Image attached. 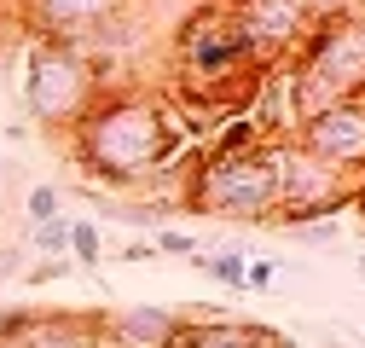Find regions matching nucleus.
Wrapping results in <instances>:
<instances>
[{"mask_svg": "<svg viewBox=\"0 0 365 348\" xmlns=\"http://www.w3.org/2000/svg\"><path fill=\"white\" fill-rule=\"evenodd\" d=\"M302 6H307V12H319V6H342V0H302Z\"/></svg>", "mask_w": 365, "mask_h": 348, "instance_id": "obj_24", "label": "nucleus"}, {"mask_svg": "<svg viewBox=\"0 0 365 348\" xmlns=\"http://www.w3.org/2000/svg\"><path fill=\"white\" fill-rule=\"evenodd\" d=\"M272 325H250V319H215V314H197L192 325H180L174 348H267Z\"/></svg>", "mask_w": 365, "mask_h": 348, "instance_id": "obj_12", "label": "nucleus"}, {"mask_svg": "<svg viewBox=\"0 0 365 348\" xmlns=\"http://www.w3.org/2000/svg\"><path fill=\"white\" fill-rule=\"evenodd\" d=\"M359 215H365V198H359Z\"/></svg>", "mask_w": 365, "mask_h": 348, "instance_id": "obj_27", "label": "nucleus"}, {"mask_svg": "<svg viewBox=\"0 0 365 348\" xmlns=\"http://www.w3.org/2000/svg\"><path fill=\"white\" fill-rule=\"evenodd\" d=\"M284 99L296 122L336 99H365V18H325L319 29H302Z\"/></svg>", "mask_w": 365, "mask_h": 348, "instance_id": "obj_2", "label": "nucleus"}, {"mask_svg": "<svg viewBox=\"0 0 365 348\" xmlns=\"http://www.w3.org/2000/svg\"><path fill=\"white\" fill-rule=\"evenodd\" d=\"M267 348H290V342H284V337H272V342H267Z\"/></svg>", "mask_w": 365, "mask_h": 348, "instance_id": "obj_25", "label": "nucleus"}, {"mask_svg": "<svg viewBox=\"0 0 365 348\" xmlns=\"http://www.w3.org/2000/svg\"><path fill=\"white\" fill-rule=\"evenodd\" d=\"M93 209L99 215H116V221H133V227H163L168 215H174V203H116L105 192H93Z\"/></svg>", "mask_w": 365, "mask_h": 348, "instance_id": "obj_13", "label": "nucleus"}, {"mask_svg": "<svg viewBox=\"0 0 365 348\" xmlns=\"http://www.w3.org/2000/svg\"><path fill=\"white\" fill-rule=\"evenodd\" d=\"M70 261H81V267H99L105 261V238L93 221H70Z\"/></svg>", "mask_w": 365, "mask_h": 348, "instance_id": "obj_16", "label": "nucleus"}, {"mask_svg": "<svg viewBox=\"0 0 365 348\" xmlns=\"http://www.w3.org/2000/svg\"><path fill=\"white\" fill-rule=\"evenodd\" d=\"M272 279H279V261H244V290L267 296V290H272Z\"/></svg>", "mask_w": 365, "mask_h": 348, "instance_id": "obj_20", "label": "nucleus"}, {"mask_svg": "<svg viewBox=\"0 0 365 348\" xmlns=\"http://www.w3.org/2000/svg\"><path fill=\"white\" fill-rule=\"evenodd\" d=\"M70 273V255H53V261H35V267L24 273V285H53V279H64Z\"/></svg>", "mask_w": 365, "mask_h": 348, "instance_id": "obj_21", "label": "nucleus"}, {"mask_svg": "<svg viewBox=\"0 0 365 348\" xmlns=\"http://www.w3.org/2000/svg\"><path fill=\"white\" fill-rule=\"evenodd\" d=\"M186 209L220 215V221H272L279 215V140L244 157H203Z\"/></svg>", "mask_w": 365, "mask_h": 348, "instance_id": "obj_4", "label": "nucleus"}, {"mask_svg": "<svg viewBox=\"0 0 365 348\" xmlns=\"http://www.w3.org/2000/svg\"><path fill=\"white\" fill-rule=\"evenodd\" d=\"M255 145H267V140H261V122H255V116H238V122L215 140L209 157H244V151H255Z\"/></svg>", "mask_w": 365, "mask_h": 348, "instance_id": "obj_14", "label": "nucleus"}, {"mask_svg": "<svg viewBox=\"0 0 365 348\" xmlns=\"http://www.w3.org/2000/svg\"><path fill=\"white\" fill-rule=\"evenodd\" d=\"M157 255H180V261H192L197 255V238L192 232H174V227H157V244H151Z\"/></svg>", "mask_w": 365, "mask_h": 348, "instance_id": "obj_19", "label": "nucleus"}, {"mask_svg": "<svg viewBox=\"0 0 365 348\" xmlns=\"http://www.w3.org/2000/svg\"><path fill=\"white\" fill-rule=\"evenodd\" d=\"M238 24L250 35L255 58L261 53H284L290 41H302V29H307V6L302 0H250V6H238Z\"/></svg>", "mask_w": 365, "mask_h": 348, "instance_id": "obj_9", "label": "nucleus"}, {"mask_svg": "<svg viewBox=\"0 0 365 348\" xmlns=\"http://www.w3.org/2000/svg\"><path fill=\"white\" fill-rule=\"evenodd\" d=\"M29 250L41 261H53V255H70V215H58V221H41L29 232Z\"/></svg>", "mask_w": 365, "mask_h": 348, "instance_id": "obj_15", "label": "nucleus"}, {"mask_svg": "<svg viewBox=\"0 0 365 348\" xmlns=\"http://www.w3.org/2000/svg\"><path fill=\"white\" fill-rule=\"evenodd\" d=\"M192 261H197L209 279H226L232 290H244V255H238V250H232V255H192Z\"/></svg>", "mask_w": 365, "mask_h": 348, "instance_id": "obj_17", "label": "nucleus"}, {"mask_svg": "<svg viewBox=\"0 0 365 348\" xmlns=\"http://www.w3.org/2000/svg\"><path fill=\"white\" fill-rule=\"evenodd\" d=\"M18 261H24V244H18V250H0V285L18 273Z\"/></svg>", "mask_w": 365, "mask_h": 348, "instance_id": "obj_22", "label": "nucleus"}, {"mask_svg": "<svg viewBox=\"0 0 365 348\" xmlns=\"http://www.w3.org/2000/svg\"><path fill=\"white\" fill-rule=\"evenodd\" d=\"M354 267H359V279H365V255H359V261H354Z\"/></svg>", "mask_w": 365, "mask_h": 348, "instance_id": "obj_26", "label": "nucleus"}, {"mask_svg": "<svg viewBox=\"0 0 365 348\" xmlns=\"http://www.w3.org/2000/svg\"><path fill=\"white\" fill-rule=\"evenodd\" d=\"M342 209H348V180L342 174L313 163L290 140H279V221L302 227V221H319V215H336L342 221Z\"/></svg>", "mask_w": 365, "mask_h": 348, "instance_id": "obj_6", "label": "nucleus"}, {"mask_svg": "<svg viewBox=\"0 0 365 348\" xmlns=\"http://www.w3.org/2000/svg\"><path fill=\"white\" fill-rule=\"evenodd\" d=\"M6 331L18 348H99V319H81V314H41Z\"/></svg>", "mask_w": 365, "mask_h": 348, "instance_id": "obj_10", "label": "nucleus"}, {"mask_svg": "<svg viewBox=\"0 0 365 348\" xmlns=\"http://www.w3.org/2000/svg\"><path fill=\"white\" fill-rule=\"evenodd\" d=\"M122 12L128 0H24V24L35 29V41H64V47H87V35H99Z\"/></svg>", "mask_w": 365, "mask_h": 348, "instance_id": "obj_8", "label": "nucleus"}, {"mask_svg": "<svg viewBox=\"0 0 365 348\" xmlns=\"http://www.w3.org/2000/svg\"><path fill=\"white\" fill-rule=\"evenodd\" d=\"M319 342H325V348H359L348 331H325V337H319Z\"/></svg>", "mask_w": 365, "mask_h": 348, "instance_id": "obj_23", "label": "nucleus"}, {"mask_svg": "<svg viewBox=\"0 0 365 348\" xmlns=\"http://www.w3.org/2000/svg\"><path fill=\"white\" fill-rule=\"evenodd\" d=\"M105 99V76L87 58V47L64 41H35L24 64V116L41 128H76L87 111Z\"/></svg>", "mask_w": 365, "mask_h": 348, "instance_id": "obj_3", "label": "nucleus"}, {"mask_svg": "<svg viewBox=\"0 0 365 348\" xmlns=\"http://www.w3.org/2000/svg\"><path fill=\"white\" fill-rule=\"evenodd\" d=\"M76 145L93 180L128 186L180 157V128L157 93H116L76 122Z\"/></svg>", "mask_w": 365, "mask_h": 348, "instance_id": "obj_1", "label": "nucleus"}, {"mask_svg": "<svg viewBox=\"0 0 365 348\" xmlns=\"http://www.w3.org/2000/svg\"><path fill=\"white\" fill-rule=\"evenodd\" d=\"M296 151H307L313 163L336 168L342 180L365 168V99H336L325 111H313L296 122Z\"/></svg>", "mask_w": 365, "mask_h": 348, "instance_id": "obj_7", "label": "nucleus"}, {"mask_svg": "<svg viewBox=\"0 0 365 348\" xmlns=\"http://www.w3.org/2000/svg\"><path fill=\"white\" fill-rule=\"evenodd\" d=\"M58 198H64L58 186H35V192L24 198V209H29V221H35V227H41V221H58V215H64V203H58Z\"/></svg>", "mask_w": 365, "mask_h": 348, "instance_id": "obj_18", "label": "nucleus"}, {"mask_svg": "<svg viewBox=\"0 0 365 348\" xmlns=\"http://www.w3.org/2000/svg\"><path fill=\"white\" fill-rule=\"evenodd\" d=\"M180 325H186V314L174 308H122L110 314V342L116 348H174Z\"/></svg>", "mask_w": 365, "mask_h": 348, "instance_id": "obj_11", "label": "nucleus"}, {"mask_svg": "<svg viewBox=\"0 0 365 348\" xmlns=\"http://www.w3.org/2000/svg\"><path fill=\"white\" fill-rule=\"evenodd\" d=\"M174 58H180V70H186V76L203 81V93H215V87L250 76L255 47H250V35H244L238 12H226V6H215V0H209V6H197L186 24H180Z\"/></svg>", "mask_w": 365, "mask_h": 348, "instance_id": "obj_5", "label": "nucleus"}]
</instances>
